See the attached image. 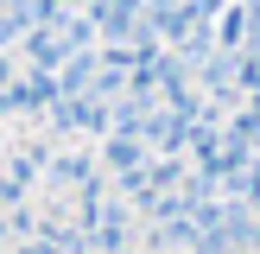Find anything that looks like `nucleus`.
<instances>
[{
	"instance_id": "1",
	"label": "nucleus",
	"mask_w": 260,
	"mask_h": 254,
	"mask_svg": "<svg viewBox=\"0 0 260 254\" xmlns=\"http://www.w3.org/2000/svg\"><path fill=\"white\" fill-rule=\"evenodd\" d=\"M13 76H19V57H13V51H0V89H7Z\"/></svg>"
},
{
	"instance_id": "2",
	"label": "nucleus",
	"mask_w": 260,
	"mask_h": 254,
	"mask_svg": "<svg viewBox=\"0 0 260 254\" xmlns=\"http://www.w3.org/2000/svg\"><path fill=\"white\" fill-rule=\"evenodd\" d=\"M0 152H7V140H0Z\"/></svg>"
}]
</instances>
